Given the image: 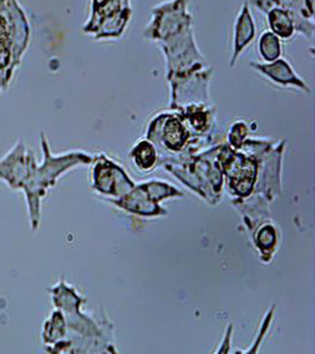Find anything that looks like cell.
Returning <instances> with one entry per match:
<instances>
[{"mask_svg":"<svg viewBox=\"0 0 315 354\" xmlns=\"http://www.w3.org/2000/svg\"><path fill=\"white\" fill-rule=\"evenodd\" d=\"M64 322L61 319V314L53 313L51 320L45 324L44 332H43V339L44 342H53L61 338L64 334Z\"/></svg>","mask_w":315,"mask_h":354,"instance_id":"obj_10","label":"cell"},{"mask_svg":"<svg viewBox=\"0 0 315 354\" xmlns=\"http://www.w3.org/2000/svg\"><path fill=\"white\" fill-rule=\"evenodd\" d=\"M253 68L259 70L260 73H265L268 77H271V80H274L281 84H295L299 85L301 88H305L303 82L296 78L291 66L287 62L283 59H276V61L271 62L269 64H260V63H251Z\"/></svg>","mask_w":315,"mask_h":354,"instance_id":"obj_7","label":"cell"},{"mask_svg":"<svg viewBox=\"0 0 315 354\" xmlns=\"http://www.w3.org/2000/svg\"><path fill=\"white\" fill-rule=\"evenodd\" d=\"M30 28L16 0H0V91L10 84L28 41Z\"/></svg>","mask_w":315,"mask_h":354,"instance_id":"obj_1","label":"cell"},{"mask_svg":"<svg viewBox=\"0 0 315 354\" xmlns=\"http://www.w3.org/2000/svg\"><path fill=\"white\" fill-rule=\"evenodd\" d=\"M35 165L36 158L32 151L26 149L24 142L18 140L12 149L0 158V180L12 190H21Z\"/></svg>","mask_w":315,"mask_h":354,"instance_id":"obj_5","label":"cell"},{"mask_svg":"<svg viewBox=\"0 0 315 354\" xmlns=\"http://www.w3.org/2000/svg\"><path fill=\"white\" fill-rule=\"evenodd\" d=\"M267 13H268L269 26L275 36L285 38V39L293 36L295 31L294 23L292 21L287 11H285L283 8H271V11Z\"/></svg>","mask_w":315,"mask_h":354,"instance_id":"obj_8","label":"cell"},{"mask_svg":"<svg viewBox=\"0 0 315 354\" xmlns=\"http://www.w3.org/2000/svg\"><path fill=\"white\" fill-rule=\"evenodd\" d=\"M144 151H146V145H140V148L137 149L138 162L146 168V167L153 165V162H154V153H153L151 147L148 148L146 153Z\"/></svg>","mask_w":315,"mask_h":354,"instance_id":"obj_12","label":"cell"},{"mask_svg":"<svg viewBox=\"0 0 315 354\" xmlns=\"http://www.w3.org/2000/svg\"><path fill=\"white\" fill-rule=\"evenodd\" d=\"M188 0H173L154 8V19L146 30L150 39L164 41L191 24V17L187 13Z\"/></svg>","mask_w":315,"mask_h":354,"instance_id":"obj_4","label":"cell"},{"mask_svg":"<svg viewBox=\"0 0 315 354\" xmlns=\"http://www.w3.org/2000/svg\"><path fill=\"white\" fill-rule=\"evenodd\" d=\"M41 147L44 153L43 163L41 165H37V163L33 165L21 188L26 198L30 222L33 230H37L39 225L41 198L44 196L48 188L56 182L57 177L61 173H64L65 170L79 161V156L77 155L51 156L49 145L45 140L44 135H41Z\"/></svg>","mask_w":315,"mask_h":354,"instance_id":"obj_2","label":"cell"},{"mask_svg":"<svg viewBox=\"0 0 315 354\" xmlns=\"http://www.w3.org/2000/svg\"><path fill=\"white\" fill-rule=\"evenodd\" d=\"M183 133H184L183 127L178 120L171 118L170 121L166 122V128H164V138L171 148H178L180 145H182L183 135H184Z\"/></svg>","mask_w":315,"mask_h":354,"instance_id":"obj_11","label":"cell"},{"mask_svg":"<svg viewBox=\"0 0 315 354\" xmlns=\"http://www.w3.org/2000/svg\"><path fill=\"white\" fill-rule=\"evenodd\" d=\"M260 53L265 58V61L274 62L279 59L281 55V45H280L279 37L275 36L273 32L263 33L260 38Z\"/></svg>","mask_w":315,"mask_h":354,"instance_id":"obj_9","label":"cell"},{"mask_svg":"<svg viewBox=\"0 0 315 354\" xmlns=\"http://www.w3.org/2000/svg\"><path fill=\"white\" fill-rule=\"evenodd\" d=\"M130 18L128 0H93V17L84 26L85 32L93 33L96 38L118 37Z\"/></svg>","mask_w":315,"mask_h":354,"instance_id":"obj_3","label":"cell"},{"mask_svg":"<svg viewBox=\"0 0 315 354\" xmlns=\"http://www.w3.org/2000/svg\"><path fill=\"white\" fill-rule=\"evenodd\" d=\"M254 35V23L251 19V12L248 10V4L246 3L238 16L236 25H235L234 55H233V59L231 62V66H234L235 61L238 59L240 53H242L247 45L253 41Z\"/></svg>","mask_w":315,"mask_h":354,"instance_id":"obj_6","label":"cell"}]
</instances>
